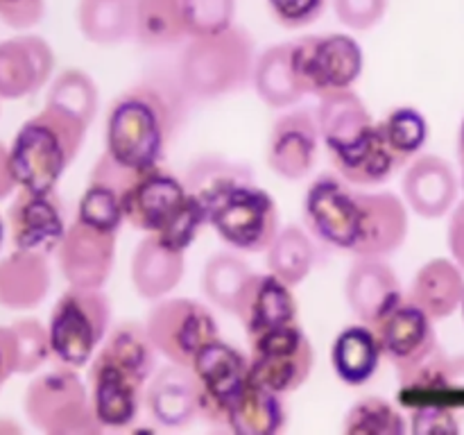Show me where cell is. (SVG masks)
I'll list each match as a JSON object with an SVG mask.
<instances>
[{
    "label": "cell",
    "instance_id": "obj_1",
    "mask_svg": "<svg viewBox=\"0 0 464 435\" xmlns=\"http://www.w3.org/2000/svg\"><path fill=\"white\" fill-rule=\"evenodd\" d=\"M308 231L356 258H388L408 236L406 204L394 193H367L340 175H320L304 195Z\"/></svg>",
    "mask_w": 464,
    "mask_h": 435
},
{
    "label": "cell",
    "instance_id": "obj_2",
    "mask_svg": "<svg viewBox=\"0 0 464 435\" xmlns=\"http://www.w3.org/2000/svg\"><path fill=\"white\" fill-rule=\"evenodd\" d=\"M86 130L84 122L53 104L27 118L9 145V166L18 188L34 193L57 188L84 145Z\"/></svg>",
    "mask_w": 464,
    "mask_h": 435
},
{
    "label": "cell",
    "instance_id": "obj_3",
    "mask_svg": "<svg viewBox=\"0 0 464 435\" xmlns=\"http://www.w3.org/2000/svg\"><path fill=\"white\" fill-rule=\"evenodd\" d=\"M172 107L152 86H134L113 100L104 122V154L131 172L159 168L172 134Z\"/></svg>",
    "mask_w": 464,
    "mask_h": 435
},
{
    "label": "cell",
    "instance_id": "obj_4",
    "mask_svg": "<svg viewBox=\"0 0 464 435\" xmlns=\"http://www.w3.org/2000/svg\"><path fill=\"white\" fill-rule=\"evenodd\" d=\"M125 220L166 247L186 252L208 225L207 208L188 193L184 179L161 168L140 172L122 195Z\"/></svg>",
    "mask_w": 464,
    "mask_h": 435
},
{
    "label": "cell",
    "instance_id": "obj_5",
    "mask_svg": "<svg viewBox=\"0 0 464 435\" xmlns=\"http://www.w3.org/2000/svg\"><path fill=\"white\" fill-rule=\"evenodd\" d=\"M254 41L247 30H229L208 36H193L179 59V80L188 95L218 100L245 89L254 77Z\"/></svg>",
    "mask_w": 464,
    "mask_h": 435
},
{
    "label": "cell",
    "instance_id": "obj_6",
    "mask_svg": "<svg viewBox=\"0 0 464 435\" xmlns=\"http://www.w3.org/2000/svg\"><path fill=\"white\" fill-rule=\"evenodd\" d=\"M109 322L111 302L102 288L71 285L50 313V356L63 367H86L107 338Z\"/></svg>",
    "mask_w": 464,
    "mask_h": 435
},
{
    "label": "cell",
    "instance_id": "obj_7",
    "mask_svg": "<svg viewBox=\"0 0 464 435\" xmlns=\"http://www.w3.org/2000/svg\"><path fill=\"white\" fill-rule=\"evenodd\" d=\"M23 408L32 424L48 435H98L91 392L77 370L59 365L36 376L25 390Z\"/></svg>",
    "mask_w": 464,
    "mask_h": 435
},
{
    "label": "cell",
    "instance_id": "obj_8",
    "mask_svg": "<svg viewBox=\"0 0 464 435\" xmlns=\"http://www.w3.org/2000/svg\"><path fill=\"white\" fill-rule=\"evenodd\" d=\"M293 72L304 95L317 100L353 89L365 68L361 44L349 34H315L299 39L290 50Z\"/></svg>",
    "mask_w": 464,
    "mask_h": 435
},
{
    "label": "cell",
    "instance_id": "obj_9",
    "mask_svg": "<svg viewBox=\"0 0 464 435\" xmlns=\"http://www.w3.org/2000/svg\"><path fill=\"white\" fill-rule=\"evenodd\" d=\"M208 225L238 252H267L279 234V208L254 181L234 186L207 208Z\"/></svg>",
    "mask_w": 464,
    "mask_h": 435
},
{
    "label": "cell",
    "instance_id": "obj_10",
    "mask_svg": "<svg viewBox=\"0 0 464 435\" xmlns=\"http://www.w3.org/2000/svg\"><path fill=\"white\" fill-rule=\"evenodd\" d=\"M150 340L168 362L190 367L207 344L220 338L218 320L202 302L188 297L157 299L145 320Z\"/></svg>",
    "mask_w": 464,
    "mask_h": 435
},
{
    "label": "cell",
    "instance_id": "obj_11",
    "mask_svg": "<svg viewBox=\"0 0 464 435\" xmlns=\"http://www.w3.org/2000/svg\"><path fill=\"white\" fill-rule=\"evenodd\" d=\"M190 370L198 383L199 415L213 426H227L236 401L252 381L249 358L218 338L198 353Z\"/></svg>",
    "mask_w": 464,
    "mask_h": 435
},
{
    "label": "cell",
    "instance_id": "obj_12",
    "mask_svg": "<svg viewBox=\"0 0 464 435\" xmlns=\"http://www.w3.org/2000/svg\"><path fill=\"white\" fill-rule=\"evenodd\" d=\"M249 347L252 379L276 394L302 388L315 365V349L297 322L252 340Z\"/></svg>",
    "mask_w": 464,
    "mask_h": 435
},
{
    "label": "cell",
    "instance_id": "obj_13",
    "mask_svg": "<svg viewBox=\"0 0 464 435\" xmlns=\"http://www.w3.org/2000/svg\"><path fill=\"white\" fill-rule=\"evenodd\" d=\"M433 322L424 308L406 297L374 326L383 356L392 362L401 383H406L440 349Z\"/></svg>",
    "mask_w": 464,
    "mask_h": 435
},
{
    "label": "cell",
    "instance_id": "obj_14",
    "mask_svg": "<svg viewBox=\"0 0 464 435\" xmlns=\"http://www.w3.org/2000/svg\"><path fill=\"white\" fill-rule=\"evenodd\" d=\"M148 379L122 362L95 353L89 362V392L95 420L102 429H127L134 424L145 401Z\"/></svg>",
    "mask_w": 464,
    "mask_h": 435
},
{
    "label": "cell",
    "instance_id": "obj_15",
    "mask_svg": "<svg viewBox=\"0 0 464 435\" xmlns=\"http://www.w3.org/2000/svg\"><path fill=\"white\" fill-rule=\"evenodd\" d=\"M7 227L14 249L45 258L57 254L68 231L66 213L54 190L50 193L18 190L14 202L9 204Z\"/></svg>",
    "mask_w": 464,
    "mask_h": 435
},
{
    "label": "cell",
    "instance_id": "obj_16",
    "mask_svg": "<svg viewBox=\"0 0 464 435\" xmlns=\"http://www.w3.org/2000/svg\"><path fill=\"white\" fill-rule=\"evenodd\" d=\"M116 261V234L95 229L80 220L68 225L66 236L57 249V263L68 285L75 288H102L109 281Z\"/></svg>",
    "mask_w": 464,
    "mask_h": 435
},
{
    "label": "cell",
    "instance_id": "obj_17",
    "mask_svg": "<svg viewBox=\"0 0 464 435\" xmlns=\"http://www.w3.org/2000/svg\"><path fill=\"white\" fill-rule=\"evenodd\" d=\"M320 140L315 111L293 109L276 118L272 125L270 136H267V166L281 179H304L315 168Z\"/></svg>",
    "mask_w": 464,
    "mask_h": 435
},
{
    "label": "cell",
    "instance_id": "obj_18",
    "mask_svg": "<svg viewBox=\"0 0 464 435\" xmlns=\"http://www.w3.org/2000/svg\"><path fill=\"white\" fill-rule=\"evenodd\" d=\"M344 297L358 322L370 326L379 324L406 299L397 272L385 258H356L344 281Z\"/></svg>",
    "mask_w": 464,
    "mask_h": 435
},
{
    "label": "cell",
    "instance_id": "obj_19",
    "mask_svg": "<svg viewBox=\"0 0 464 435\" xmlns=\"http://www.w3.org/2000/svg\"><path fill=\"white\" fill-rule=\"evenodd\" d=\"M54 53L36 34L14 36L0 44V98L21 100L36 93L50 80Z\"/></svg>",
    "mask_w": 464,
    "mask_h": 435
},
{
    "label": "cell",
    "instance_id": "obj_20",
    "mask_svg": "<svg viewBox=\"0 0 464 435\" xmlns=\"http://www.w3.org/2000/svg\"><path fill=\"white\" fill-rule=\"evenodd\" d=\"M290 288L293 285L281 281L272 272H266V275L254 272L236 311V317L243 324L249 343L270 331L297 322V299Z\"/></svg>",
    "mask_w": 464,
    "mask_h": 435
},
{
    "label": "cell",
    "instance_id": "obj_21",
    "mask_svg": "<svg viewBox=\"0 0 464 435\" xmlns=\"http://www.w3.org/2000/svg\"><path fill=\"white\" fill-rule=\"evenodd\" d=\"M403 199L424 220L447 216L458 199V177L447 159L424 154L412 159L403 175Z\"/></svg>",
    "mask_w": 464,
    "mask_h": 435
},
{
    "label": "cell",
    "instance_id": "obj_22",
    "mask_svg": "<svg viewBox=\"0 0 464 435\" xmlns=\"http://www.w3.org/2000/svg\"><path fill=\"white\" fill-rule=\"evenodd\" d=\"M145 408L157 424L181 429L199 415L198 383L190 367H161L145 385Z\"/></svg>",
    "mask_w": 464,
    "mask_h": 435
},
{
    "label": "cell",
    "instance_id": "obj_23",
    "mask_svg": "<svg viewBox=\"0 0 464 435\" xmlns=\"http://www.w3.org/2000/svg\"><path fill=\"white\" fill-rule=\"evenodd\" d=\"M326 154H329L335 175H340L349 184L361 186V188L385 184L401 168V163L385 143L379 122L358 140L344 145V148L331 150Z\"/></svg>",
    "mask_w": 464,
    "mask_h": 435
},
{
    "label": "cell",
    "instance_id": "obj_24",
    "mask_svg": "<svg viewBox=\"0 0 464 435\" xmlns=\"http://www.w3.org/2000/svg\"><path fill=\"white\" fill-rule=\"evenodd\" d=\"M184 252L166 247L154 236H145L131 256V284L143 299L168 297L184 279Z\"/></svg>",
    "mask_w": 464,
    "mask_h": 435
},
{
    "label": "cell",
    "instance_id": "obj_25",
    "mask_svg": "<svg viewBox=\"0 0 464 435\" xmlns=\"http://www.w3.org/2000/svg\"><path fill=\"white\" fill-rule=\"evenodd\" d=\"M383 358V347L374 326L362 322L340 331L331 347V365L335 376L352 388H361L374 379Z\"/></svg>",
    "mask_w": 464,
    "mask_h": 435
},
{
    "label": "cell",
    "instance_id": "obj_26",
    "mask_svg": "<svg viewBox=\"0 0 464 435\" xmlns=\"http://www.w3.org/2000/svg\"><path fill=\"white\" fill-rule=\"evenodd\" d=\"M50 290L48 258L18 252L0 261V306L12 311L39 306Z\"/></svg>",
    "mask_w": 464,
    "mask_h": 435
},
{
    "label": "cell",
    "instance_id": "obj_27",
    "mask_svg": "<svg viewBox=\"0 0 464 435\" xmlns=\"http://www.w3.org/2000/svg\"><path fill=\"white\" fill-rule=\"evenodd\" d=\"M462 267L449 258L424 263L411 284L408 299L424 308L433 320H444L460 308L464 297Z\"/></svg>",
    "mask_w": 464,
    "mask_h": 435
},
{
    "label": "cell",
    "instance_id": "obj_28",
    "mask_svg": "<svg viewBox=\"0 0 464 435\" xmlns=\"http://www.w3.org/2000/svg\"><path fill=\"white\" fill-rule=\"evenodd\" d=\"M315 118L326 152L353 143L376 125L367 104L352 89L320 98Z\"/></svg>",
    "mask_w": 464,
    "mask_h": 435
},
{
    "label": "cell",
    "instance_id": "obj_29",
    "mask_svg": "<svg viewBox=\"0 0 464 435\" xmlns=\"http://www.w3.org/2000/svg\"><path fill=\"white\" fill-rule=\"evenodd\" d=\"M134 39L145 48H172L190 39L186 0H136Z\"/></svg>",
    "mask_w": 464,
    "mask_h": 435
},
{
    "label": "cell",
    "instance_id": "obj_30",
    "mask_svg": "<svg viewBox=\"0 0 464 435\" xmlns=\"http://www.w3.org/2000/svg\"><path fill=\"white\" fill-rule=\"evenodd\" d=\"M285 420L284 394L272 392L252 379L236 401L227 429L238 435H275L285 429Z\"/></svg>",
    "mask_w": 464,
    "mask_h": 435
},
{
    "label": "cell",
    "instance_id": "obj_31",
    "mask_svg": "<svg viewBox=\"0 0 464 435\" xmlns=\"http://www.w3.org/2000/svg\"><path fill=\"white\" fill-rule=\"evenodd\" d=\"M136 0H80L77 25L86 41L118 45L134 36Z\"/></svg>",
    "mask_w": 464,
    "mask_h": 435
},
{
    "label": "cell",
    "instance_id": "obj_32",
    "mask_svg": "<svg viewBox=\"0 0 464 435\" xmlns=\"http://www.w3.org/2000/svg\"><path fill=\"white\" fill-rule=\"evenodd\" d=\"M290 50H293V44H276L256 57L252 77L254 89L258 98L272 109L293 107L304 98L295 80Z\"/></svg>",
    "mask_w": 464,
    "mask_h": 435
},
{
    "label": "cell",
    "instance_id": "obj_33",
    "mask_svg": "<svg viewBox=\"0 0 464 435\" xmlns=\"http://www.w3.org/2000/svg\"><path fill=\"white\" fill-rule=\"evenodd\" d=\"M267 270L288 285H297L306 279L317 263V247L311 231L297 225L279 229L276 238L266 252Z\"/></svg>",
    "mask_w": 464,
    "mask_h": 435
},
{
    "label": "cell",
    "instance_id": "obj_34",
    "mask_svg": "<svg viewBox=\"0 0 464 435\" xmlns=\"http://www.w3.org/2000/svg\"><path fill=\"white\" fill-rule=\"evenodd\" d=\"M254 270L234 252H218L204 266L202 290L213 306L236 315Z\"/></svg>",
    "mask_w": 464,
    "mask_h": 435
},
{
    "label": "cell",
    "instance_id": "obj_35",
    "mask_svg": "<svg viewBox=\"0 0 464 435\" xmlns=\"http://www.w3.org/2000/svg\"><path fill=\"white\" fill-rule=\"evenodd\" d=\"M254 181V172L247 166L236 161H227L222 157H202L188 168L184 177V184L193 198L204 204V208L211 207L218 198L231 190L234 186Z\"/></svg>",
    "mask_w": 464,
    "mask_h": 435
},
{
    "label": "cell",
    "instance_id": "obj_36",
    "mask_svg": "<svg viewBox=\"0 0 464 435\" xmlns=\"http://www.w3.org/2000/svg\"><path fill=\"white\" fill-rule=\"evenodd\" d=\"M45 104H53V107L71 113V116H75L77 121L89 127L93 122L95 113H98V86H95L93 77L89 72L80 71V68H66V71L54 77Z\"/></svg>",
    "mask_w": 464,
    "mask_h": 435
},
{
    "label": "cell",
    "instance_id": "obj_37",
    "mask_svg": "<svg viewBox=\"0 0 464 435\" xmlns=\"http://www.w3.org/2000/svg\"><path fill=\"white\" fill-rule=\"evenodd\" d=\"M385 143L401 166L411 163L429 140V122L415 107H397L379 122Z\"/></svg>",
    "mask_w": 464,
    "mask_h": 435
},
{
    "label": "cell",
    "instance_id": "obj_38",
    "mask_svg": "<svg viewBox=\"0 0 464 435\" xmlns=\"http://www.w3.org/2000/svg\"><path fill=\"white\" fill-rule=\"evenodd\" d=\"M343 430L347 435H403L406 417L383 397H365L349 408Z\"/></svg>",
    "mask_w": 464,
    "mask_h": 435
},
{
    "label": "cell",
    "instance_id": "obj_39",
    "mask_svg": "<svg viewBox=\"0 0 464 435\" xmlns=\"http://www.w3.org/2000/svg\"><path fill=\"white\" fill-rule=\"evenodd\" d=\"M75 220L95 229L118 234L125 222V207H122V190L113 184L100 179H89V186L82 193L77 204Z\"/></svg>",
    "mask_w": 464,
    "mask_h": 435
},
{
    "label": "cell",
    "instance_id": "obj_40",
    "mask_svg": "<svg viewBox=\"0 0 464 435\" xmlns=\"http://www.w3.org/2000/svg\"><path fill=\"white\" fill-rule=\"evenodd\" d=\"M236 0H186L188 36H208L234 25Z\"/></svg>",
    "mask_w": 464,
    "mask_h": 435
},
{
    "label": "cell",
    "instance_id": "obj_41",
    "mask_svg": "<svg viewBox=\"0 0 464 435\" xmlns=\"http://www.w3.org/2000/svg\"><path fill=\"white\" fill-rule=\"evenodd\" d=\"M18 343V374H30L39 370L50 356L48 326L34 317H23L12 324Z\"/></svg>",
    "mask_w": 464,
    "mask_h": 435
},
{
    "label": "cell",
    "instance_id": "obj_42",
    "mask_svg": "<svg viewBox=\"0 0 464 435\" xmlns=\"http://www.w3.org/2000/svg\"><path fill=\"white\" fill-rule=\"evenodd\" d=\"M329 0H267L272 16L288 30H302L313 25L326 12Z\"/></svg>",
    "mask_w": 464,
    "mask_h": 435
},
{
    "label": "cell",
    "instance_id": "obj_43",
    "mask_svg": "<svg viewBox=\"0 0 464 435\" xmlns=\"http://www.w3.org/2000/svg\"><path fill=\"white\" fill-rule=\"evenodd\" d=\"M334 9L343 25L365 32L383 21L388 0H334Z\"/></svg>",
    "mask_w": 464,
    "mask_h": 435
},
{
    "label": "cell",
    "instance_id": "obj_44",
    "mask_svg": "<svg viewBox=\"0 0 464 435\" xmlns=\"http://www.w3.org/2000/svg\"><path fill=\"white\" fill-rule=\"evenodd\" d=\"M45 14V0H0V21L12 30H30Z\"/></svg>",
    "mask_w": 464,
    "mask_h": 435
},
{
    "label": "cell",
    "instance_id": "obj_45",
    "mask_svg": "<svg viewBox=\"0 0 464 435\" xmlns=\"http://www.w3.org/2000/svg\"><path fill=\"white\" fill-rule=\"evenodd\" d=\"M412 433L420 435H430V433H458V421L456 412L449 411V408L440 406H424L417 408L412 412L411 420Z\"/></svg>",
    "mask_w": 464,
    "mask_h": 435
},
{
    "label": "cell",
    "instance_id": "obj_46",
    "mask_svg": "<svg viewBox=\"0 0 464 435\" xmlns=\"http://www.w3.org/2000/svg\"><path fill=\"white\" fill-rule=\"evenodd\" d=\"M18 372V343L12 326H0V390Z\"/></svg>",
    "mask_w": 464,
    "mask_h": 435
},
{
    "label": "cell",
    "instance_id": "obj_47",
    "mask_svg": "<svg viewBox=\"0 0 464 435\" xmlns=\"http://www.w3.org/2000/svg\"><path fill=\"white\" fill-rule=\"evenodd\" d=\"M449 249H451L453 261L464 270V199L453 208L451 220H449Z\"/></svg>",
    "mask_w": 464,
    "mask_h": 435
},
{
    "label": "cell",
    "instance_id": "obj_48",
    "mask_svg": "<svg viewBox=\"0 0 464 435\" xmlns=\"http://www.w3.org/2000/svg\"><path fill=\"white\" fill-rule=\"evenodd\" d=\"M14 188H16V179H14L12 166H9V148L0 143V199L12 195Z\"/></svg>",
    "mask_w": 464,
    "mask_h": 435
},
{
    "label": "cell",
    "instance_id": "obj_49",
    "mask_svg": "<svg viewBox=\"0 0 464 435\" xmlns=\"http://www.w3.org/2000/svg\"><path fill=\"white\" fill-rule=\"evenodd\" d=\"M449 388H464V356L451 358V372H449Z\"/></svg>",
    "mask_w": 464,
    "mask_h": 435
},
{
    "label": "cell",
    "instance_id": "obj_50",
    "mask_svg": "<svg viewBox=\"0 0 464 435\" xmlns=\"http://www.w3.org/2000/svg\"><path fill=\"white\" fill-rule=\"evenodd\" d=\"M458 159H460V175H462V188H464V118L460 125V134H458Z\"/></svg>",
    "mask_w": 464,
    "mask_h": 435
},
{
    "label": "cell",
    "instance_id": "obj_51",
    "mask_svg": "<svg viewBox=\"0 0 464 435\" xmlns=\"http://www.w3.org/2000/svg\"><path fill=\"white\" fill-rule=\"evenodd\" d=\"M3 243H5V220L3 216H0V249H3Z\"/></svg>",
    "mask_w": 464,
    "mask_h": 435
},
{
    "label": "cell",
    "instance_id": "obj_52",
    "mask_svg": "<svg viewBox=\"0 0 464 435\" xmlns=\"http://www.w3.org/2000/svg\"><path fill=\"white\" fill-rule=\"evenodd\" d=\"M460 308H462V317H464V297H462V304H460Z\"/></svg>",
    "mask_w": 464,
    "mask_h": 435
}]
</instances>
